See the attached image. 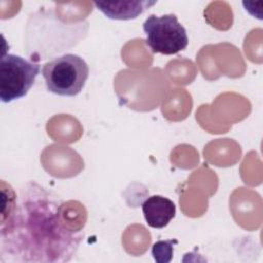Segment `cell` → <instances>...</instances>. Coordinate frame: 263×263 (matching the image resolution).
Segmentation results:
<instances>
[{
	"label": "cell",
	"instance_id": "obj_5",
	"mask_svg": "<svg viewBox=\"0 0 263 263\" xmlns=\"http://www.w3.org/2000/svg\"><path fill=\"white\" fill-rule=\"evenodd\" d=\"M142 211L147 224L152 228L165 227L176 216L175 203L161 195H152L142 204Z\"/></svg>",
	"mask_w": 263,
	"mask_h": 263
},
{
	"label": "cell",
	"instance_id": "obj_3",
	"mask_svg": "<svg viewBox=\"0 0 263 263\" xmlns=\"http://www.w3.org/2000/svg\"><path fill=\"white\" fill-rule=\"evenodd\" d=\"M146 43L153 53L176 54L188 45L186 29L175 14H151L143 24Z\"/></svg>",
	"mask_w": 263,
	"mask_h": 263
},
{
	"label": "cell",
	"instance_id": "obj_6",
	"mask_svg": "<svg viewBox=\"0 0 263 263\" xmlns=\"http://www.w3.org/2000/svg\"><path fill=\"white\" fill-rule=\"evenodd\" d=\"M176 240L157 241L152 247V255L157 262H170L173 255V243Z\"/></svg>",
	"mask_w": 263,
	"mask_h": 263
},
{
	"label": "cell",
	"instance_id": "obj_4",
	"mask_svg": "<svg viewBox=\"0 0 263 263\" xmlns=\"http://www.w3.org/2000/svg\"><path fill=\"white\" fill-rule=\"evenodd\" d=\"M156 1L121 0V1H95L93 4L106 17L117 21L137 18Z\"/></svg>",
	"mask_w": 263,
	"mask_h": 263
},
{
	"label": "cell",
	"instance_id": "obj_2",
	"mask_svg": "<svg viewBox=\"0 0 263 263\" xmlns=\"http://www.w3.org/2000/svg\"><path fill=\"white\" fill-rule=\"evenodd\" d=\"M40 66L20 55L6 53L0 60V99L10 103L25 97L33 86Z\"/></svg>",
	"mask_w": 263,
	"mask_h": 263
},
{
	"label": "cell",
	"instance_id": "obj_1",
	"mask_svg": "<svg viewBox=\"0 0 263 263\" xmlns=\"http://www.w3.org/2000/svg\"><path fill=\"white\" fill-rule=\"evenodd\" d=\"M42 75L50 92L63 97H74L83 89L89 75V68L81 57L66 53L44 64Z\"/></svg>",
	"mask_w": 263,
	"mask_h": 263
}]
</instances>
